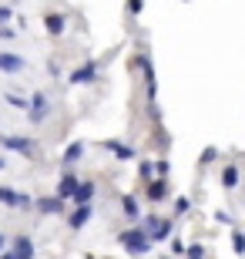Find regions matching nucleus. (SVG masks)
Segmentation results:
<instances>
[{
	"mask_svg": "<svg viewBox=\"0 0 245 259\" xmlns=\"http://www.w3.org/2000/svg\"><path fill=\"white\" fill-rule=\"evenodd\" d=\"M0 205H7V209H27V205H34V199L24 192H14L7 185H0Z\"/></svg>",
	"mask_w": 245,
	"mask_h": 259,
	"instance_id": "2",
	"label": "nucleus"
},
{
	"mask_svg": "<svg viewBox=\"0 0 245 259\" xmlns=\"http://www.w3.org/2000/svg\"><path fill=\"white\" fill-rule=\"evenodd\" d=\"M148 202H165L168 199V182L165 179H155V182H148Z\"/></svg>",
	"mask_w": 245,
	"mask_h": 259,
	"instance_id": "11",
	"label": "nucleus"
},
{
	"mask_svg": "<svg viewBox=\"0 0 245 259\" xmlns=\"http://www.w3.org/2000/svg\"><path fill=\"white\" fill-rule=\"evenodd\" d=\"M7 20H14V10H10V7H0V24H7Z\"/></svg>",
	"mask_w": 245,
	"mask_h": 259,
	"instance_id": "28",
	"label": "nucleus"
},
{
	"mask_svg": "<svg viewBox=\"0 0 245 259\" xmlns=\"http://www.w3.org/2000/svg\"><path fill=\"white\" fill-rule=\"evenodd\" d=\"M168 168H171V165L165 162V158H158V162H155V175H158V179H165V175H168Z\"/></svg>",
	"mask_w": 245,
	"mask_h": 259,
	"instance_id": "22",
	"label": "nucleus"
},
{
	"mask_svg": "<svg viewBox=\"0 0 245 259\" xmlns=\"http://www.w3.org/2000/svg\"><path fill=\"white\" fill-rule=\"evenodd\" d=\"M0 252H4V236H0Z\"/></svg>",
	"mask_w": 245,
	"mask_h": 259,
	"instance_id": "31",
	"label": "nucleus"
},
{
	"mask_svg": "<svg viewBox=\"0 0 245 259\" xmlns=\"http://www.w3.org/2000/svg\"><path fill=\"white\" fill-rule=\"evenodd\" d=\"M44 27H47L51 37H61L64 27H67V17H64V14H44Z\"/></svg>",
	"mask_w": 245,
	"mask_h": 259,
	"instance_id": "10",
	"label": "nucleus"
},
{
	"mask_svg": "<svg viewBox=\"0 0 245 259\" xmlns=\"http://www.w3.org/2000/svg\"><path fill=\"white\" fill-rule=\"evenodd\" d=\"M0 168H4V158H0Z\"/></svg>",
	"mask_w": 245,
	"mask_h": 259,
	"instance_id": "32",
	"label": "nucleus"
},
{
	"mask_svg": "<svg viewBox=\"0 0 245 259\" xmlns=\"http://www.w3.org/2000/svg\"><path fill=\"white\" fill-rule=\"evenodd\" d=\"M141 175H144V179H151V175H155V162H144L141 165Z\"/></svg>",
	"mask_w": 245,
	"mask_h": 259,
	"instance_id": "29",
	"label": "nucleus"
},
{
	"mask_svg": "<svg viewBox=\"0 0 245 259\" xmlns=\"http://www.w3.org/2000/svg\"><path fill=\"white\" fill-rule=\"evenodd\" d=\"M134 64H138V67L144 71V81H148V98L155 101V95H158V77H155V67H151V58H148V54H138V58H134Z\"/></svg>",
	"mask_w": 245,
	"mask_h": 259,
	"instance_id": "3",
	"label": "nucleus"
},
{
	"mask_svg": "<svg viewBox=\"0 0 245 259\" xmlns=\"http://www.w3.org/2000/svg\"><path fill=\"white\" fill-rule=\"evenodd\" d=\"M238 182H242V172H238V165H225V168H222V185H225V189H235Z\"/></svg>",
	"mask_w": 245,
	"mask_h": 259,
	"instance_id": "17",
	"label": "nucleus"
},
{
	"mask_svg": "<svg viewBox=\"0 0 245 259\" xmlns=\"http://www.w3.org/2000/svg\"><path fill=\"white\" fill-rule=\"evenodd\" d=\"M232 249H235L238 252V256H245V232H232Z\"/></svg>",
	"mask_w": 245,
	"mask_h": 259,
	"instance_id": "20",
	"label": "nucleus"
},
{
	"mask_svg": "<svg viewBox=\"0 0 245 259\" xmlns=\"http://www.w3.org/2000/svg\"><path fill=\"white\" fill-rule=\"evenodd\" d=\"M87 219H91V205H77L74 209V215H71V229H84L87 226Z\"/></svg>",
	"mask_w": 245,
	"mask_h": 259,
	"instance_id": "16",
	"label": "nucleus"
},
{
	"mask_svg": "<svg viewBox=\"0 0 245 259\" xmlns=\"http://www.w3.org/2000/svg\"><path fill=\"white\" fill-rule=\"evenodd\" d=\"M81 155H84V145H81V142L67 145V148H64V165H74L77 158H81Z\"/></svg>",
	"mask_w": 245,
	"mask_h": 259,
	"instance_id": "18",
	"label": "nucleus"
},
{
	"mask_svg": "<svg viewBox=\"0 0 245 259\" xmlns=\"http://www.w3.org/2000/svg\"><path fill=\"white\" fill-rule=\"evenodd\" d=\"M77 185H81V179H77L74 172H71V168H67L64 175H61V182H57V195H61V199H74V192H77Z\"/></svg>",
	"mask_w": 245,
	"mask_h": 259,
	"instance_id": "5",
	"label": "nucleus"
},
{
	"mask_svg": "<svg viewBox=\"0 0 245 259\" xmlns=\"http://www.w3.org/2000/svg\"><path fill=\"white\" fill-rule=\"evenodd\" d=\"M14 252H17V259H34V242H30V236H17V239H14Z\"/></svg>",
	"mask_w": 245,
	"mask_h": 259,
	"instance_id": "15",
	"label": "nucleus"
},
{
	"mask_svg": "<svg viewBox=\"0 0 245 259\" xmlns=\"http://www.w3.org/2000/svg\"><path fill=\"white\" fill-rule=\"evenodd\" d=\"M0 71H4V74H20V71H24V58L4 51V54H0Z\"/></svg>",
	"mask_w": 245,
	"mask_h": 259,
	"instance_id": "8",
	"label": "nucleus"
},
{
	"mask_svg": "<svg viewBox=\"0 0 245 259\" xmlns=\"http://www.w3.org/2000/svg\"><path fill=\"white\" fill-rule=\"evenodd\" d=\"M104 148H108V152H114V158H118V162H131V158H134V148H131V145H121V142H104Z\"/></svg>",
	"mask_w": 245,
	"mask_h": 259,
	"instance_id": "12",
	"label": "nucleus"
},
{
	"mask_svg": "<svg viewBox=\"0 0 245 259\" xmlns=\"http://www.w3.org/2000/svg\"><path fill=\"white\" fill-rule=\"evenodd\" d=\"M0 37H4V40H14V37H17V30H10L7 24H0Z\"/></svg>",
	"mask_w": 245,
	"mask_h": 259,
	"instance_id": "27",
	"label": "nucleus"
},
{
	"mask_svg": "<svg viewBox=\"0 0 245 259\" xmlns=\"http://www.w3.org/2000/svg\"><path fill=\"white\" fill-rule=\"evenodd\" d=\"M171 226H175L171 219H151V226H148V236H151L155 242L168 239V236H171Z\"/></svg>",
	"mask_w": 245,
	"mask_h": 259,
	"instance_id": "9",
	"label": "nucleus"
},
{
	"mask_svg": "<svg viewBox=\"0 0 245 259\" xmlns=\"http://www.w3.org/2000/svg\"><path fill=\"white\" fill-rule=\"evenodd\" d=\"M94 77H97V61H87L77 71H71V84H91Z\"/></svg>",
	"mask_w": 245,
	"mask_h": 259,
	"instance_id": "7",
	"label": "nucleus"
},
{
	"mask_svg": "<svg viewBox=\"0 0 245 259\" xmlns=\"http://www.w3.org/2000/svg\"><path fill=\"white\" fill-rule=\"evenodd\" d=\"M0 259H17V252H0Z\"/></svg>",
	"mask_w": 245,
	"mask_h": 259,
	"instance_id": "30",
	"label": "nucleus"
},
{
	"mask_svg": "<svg viewBox=\"0 0 245 259\" xmlns=\"http://www.w3.org/2000/svg\"><path fill=\"white\" fill-rule=\"evenodd\" d=\"M171 252H175V256H185L188 246H181V239H171Z\"/></svg>",
	"mask_w": 245,
	"mask_h": 259,
	"instance_id": "26",
	"label": "nucleus"
},
{
	"mask_svg": "<svg viewBox=\"0 0 245 259\" xmlns=\"http://www.w3.org/2000/svg\"><path fill=\"white\" fill-rule=\"evenodd\" d=\"M34 205H37V209L44 212V215H54V212L64 209V199H61V195H51V199H37Z\"/></svg>",
	"mask_w": 245,
	"mask_h": 259,
	"instance_id": "14",
	"label": "nucleus"
},
{
	"mask_svg": "<svg viewBox=\"0 0 245 259\" xmlns=\"http://www.w3.org/2000/svg\"><path fill=\"white\" fill-rule=\"evenodd\" d=\"M7 105L20 108V111H30V105H27V98H24V95H7Z\"/></svg>",
	"mask_w": 245,
	"mask_h": 259,
	"instance_id": "21",
	"label": "nucleus"
},
{
	"mask_svg": "<svg viewBox=\"0 0 245 259\" xmlns=\"http://www.w3.org/2000/svg\"><path fill=\"white\" fill-rule=\"evenodd\" d=\"M4 148L24 155V158H30V155L37 152V148H34V138H17V135H7V138H4Z\"/></svg>",
	"mask_w": 245,
	"mask_h": 259,
	"instance_id": "4",
	"label": "nucleus"
},
{
	"mask_svg": "<svg viewBox=\"0 0 245 259\" xmlns=\"http://www.w3.org/2000/svg\"><path fill=\"white\" fill-rule=\"evenodd\" d=\"M128 10H131L134 17H138V14L144 10V0H128Z\"/></svg>",
	"mask_w": 245,
	"mask_h": 259,
	"instance_id": "25",
	"label": "nucleus"
},
{
	"mask_svg": "<svg viewBox=\"0 0 245 259\" xmlns=\"http://www.w3.org/2000/svg\"><path fill=\"white\" fill-rule=\"evenodd\" d=\"M27 118L34 121V125H40V121L47 118V95H44V91H37V95H34V101H30V111H27Z\"/></svg>",
	"mask_w": 245,
	"mask_h": 259,
	"instance_id": "6",
	"label": "nucleus"
},
{
	"mask_svg": "<svg viewBox=\"0 0 245 259\" xmlns=\"http://www.w3.org/2000/svg\"><path fill=\"white\" fill-rule=\"evenodd\" d=\"M185 256H188V259H205V246H188Z\"/></svg>",
	"mask_w": 245,
	"mask_h": 259,
	"instance_id": "24",
	"label": "nucleus"
},
{
	"mask_svg": "<svg viewBox=\"0 0 245 259\" xmlns=\"http://www.w3.org/2000/svg\"><path fill=\"white\" fill-rule=\"evenodd\" d=\"M188 209H191V202L185 199V195H181V199H175V212H178V215H185Z\"/></svg>",
	"mask_w": 245,
	"mask_h": 259,
	"instance_id": "23",
	"label": "nucleus"
},
{
	"mask_svg": "<svg viewBox=\"0 0 245 259\" xmlns=\"http://www.w3.org/2000/svg\"><path fill=\"white\" fill-rule=\"evenodd\" d=\"M121 209L128 212V219H138V202H134V195H124V199H121Z\"/></svg>",
	"mask_w": 245,
	"mask_h": 259,
	"instance_id": "19",
	"label": "nucleus"
},
{
	"mask_svg": "<svg viewBox=\"0 0 245 259\" xmlns=\"http://www.w3.org/2000/svg\"><path fill=\"white\" fill-rule=\"evenodd\" d=\"M121 246L131 252V256H144V252L151 249V236H148V229H138V226L124 229V232H121Z\"/></svg>",
	"mask_w": 245,
	"mask_h": 259,
	"instance_id": "1",
	"label": "nucleus"
},
{
	"mask_svg": "<svg viewBox=\"0 0 245 259\" xmlns=\"http://www.w3.org/2000/svg\"><path fill=\"white\" fill-rule=\"evenodd\" d=\"M91 199H94V182H81L71 202H74V205H91Z\"/></svg>",
	"mask_w": 245,
	"mask_h": 259,
	"instance_id": "13",
	"label": "nucleus"
}]
</instances>
